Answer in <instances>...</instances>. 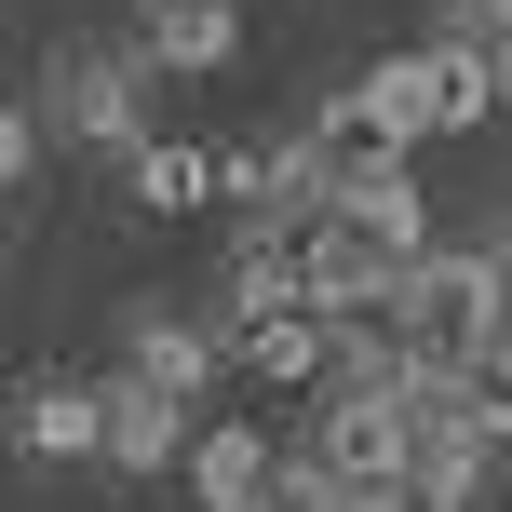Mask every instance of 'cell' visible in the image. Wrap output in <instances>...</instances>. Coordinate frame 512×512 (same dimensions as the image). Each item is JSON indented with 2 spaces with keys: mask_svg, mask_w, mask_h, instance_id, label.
<instances>
[{
  "mask_svg": "<svg viewBox=\"0 0 512 512\" xmlns=\"http://www.w3.org/2000/svg\"><path fill=\"white\" fill-rule=\"evenodd\" d=\"M391 324H405L418 364H472L486 337H512V283H499L486 243H432L405 270V297H391Z\"/></svg>",
  "mask_w": 512,
  "mask_h": 512,
  "instance_id": "6da1fadb",
  "label": "cell"
},
{
  "mask_svg": "<svg viewBox=\"0 0 512 512\" xmlns=\"http://www.w3.org/2000/svg\"><path fill=\"white\" fill-rule=\"evenodd\" d=\"M41 135L122 162L135 135H149V54H122V41H54V68H41Z\"/></svg>",
  "mask_w": 512,
  "mask_h": 512,
  "instance_id": "7a4b0ae2",
  "label": "cell"
},
{
  "mask_svg": "<svg viewBox=\"0 0 512 512\" xmlns=\"http://www.w3.org/2000/svg\"><path fill=\"white\" fill-rule=\"evenodd\" d=\"M297 445L337 472V486H405V459H418V405H405V378H324V418H310Z\"/></svg>",
  "mask_w": 512,
  "mask_h": 512,
  "instance_id": "3957f363",
  "label": "cell"
},
{
  "mask_svg": "<svg viewBox=\"0 0 512 512\" xmlns=\"http://www.w3.org/2000/svg\"><path fill=\"white\" fill-rule=\"evenodd\" d=\"M405 270H418V256L378 243V230H351V216H310V230H297V297L310 310H391Z\"/></svg>",
  "mask_w": 512,
  "mask_h": 512,
  "instance_id": "277c9868",
  "label": "cell"
},
{
  "mask_svg": "<svg viewBox=\"0 0 512 512\" xmlns=\"http://www.w3.org/2000/svg\"><path fill=\"white\" fill-rule=\"evenodd\" d=\"M14 459H27V472L108 459V378H27V391H14Z\"/></svg>",
  "mask_w": 512,
  "mask_h": 512,
  "instance_id": "5b68a950",
  "label": "cell"
},
{
  "mask_svg": "<svg viewBox=\"0 0 512 512\" xmlns=\"http://www.w3.org/2000/svg\"><path fill=\"white\" fill-rule=\"evenodd\" d=\"M216 364H230V337H216V324H189V310H162V297L122 310V378H149V391H176V405H203Z\"/></svg>",
  "mask_w": 512,
  "mask_h": 512,
  "instance_id": "8992f818",
  "label": "cell"
},
{
  "mask_svg": "<svg viewBox=\"0 0 512 512\" xmlns=\"http://www.w3.org/2000/svg\"><path fill=\"white\" fill-rule=\"evenodd\" d=\"M270 310H297V216H243L230 270H216V337L270 324Z\"/></svg>",
  "mask_w": 512,
  "mask_h": 512,
  "instance_id": "52a82bcc",
  "label": "cell"
},
{
  "mask_svg": "<svg viewBox=\"0 0 512 512\" xmlns=\"http://www.w3.org/2000/svg\"><path fill=\"white\" fill-rule=\"evenodd\" d=\"M135 54H149V81H216L243 54V14L230 0H149L135 14Z\"/></svg>",
  "mask_w": 512,
  "mask_h": 512,
  "instance_id": "ba28073f",
  "label": "cell"
},
{
  "mask_svg": "<svg viewBox=\"0 0 512 512\" xmlns=\"http://www.w3.org/2000/svg\"><path fill=\"white\" fill-rule=\"evenodd\" d=\"M189 432H203V405H176L149 378H108V472H189Z\"/></svg>",
  "mask_w": 512,
  "mask_h": 512,
  "instance_id": "9c48e42d",
  "label": "cell"
},
{
  "mask_svg": "<svg viewBox=\"0 0 512 512\" xmlns=\"http://www.w3.org/2000/svg\"><path fill=\"white\" fill-rule=\"evenodd\" d=\"M230 364H243L256 391H324V378H337V324L297 297V310H270V324H243V337H230Z\"/></svg>",
  "mask_w": 512,
  "mask_h": 512,
  "instance_id": "30bf717a",
  "label": "cell"
},
{
  "mask_svg": "<svg viewBox=\"0 0 512 512\" xmlns=\"http://www.w3.org/2000/svg\"><path fill=\"white\" fill-rule=\"evenodd\" d=\"M351 108H364V135H378V149H432L445 135V108H432V54H378V68L351 81Z\"/></svg>",
  "mask_w": 512,
  "mask_h": 512,
  "instance_id": "8fae6325",
  "label": "cell"
},
{
  "mask_svg": "<svg viewBox=\"0 0 512 512\" xmlns=\"http://www.w3.org/2000/svg\"><path fill=\"white\" fill-rule=\"evenodd\" d=\"M122 189H135V216H203V203H216V149L149 122V135L122 149Z\"/></svg>",
  "mask_w": 512,
  "mask_h": 512,
  "instance_id": "7c38bea8",
  "label": "cell"
},
{
  "mask_svg": "<svg viewBox=\"0 0 512 512\" xmlns=\"http://www.w3.org/2000/svg\"><path fill=\"white\" fill-rule=\"evenodd\" d=\"M270 459H283V432H230V418H203V432H189V499H203V512H256Z\"/></svg>",
  "mask_w": 512,
  "mask_h": 512,
  "instance_id": "4fadbf2b",
  "label": "cell"
},
{
  "mask_svg": "<svg viewBox=\"0 0 512 512\" xmlns=\"http://www.w3.org/2000/svg\"><path fill=\"white\" fill-rule=\"evenodd\" d=\"M432 108H445V135H472V122H499V54L472 41V27H432Z\"/></svg>",
  "mask_w": 512,
  "mask_h": 512,
  "instance_id": "5bb4252c",
  "label": "cell"
},
{
  "mask_svg": "<svg viewBox=\"0 0 512 512\" xmlns=\"http://www.w3.org/2000/svg\"><path fill=\"white\" fill-rule=\"evenodd\" d=\"M256 512H351V486H337V472L283 432V459H270V486H256Z\"/></svg>",
  "mask_w": 512,
  "mask_h": 512,
  "instance_id": "9a60e30c",
  "label": "cell"
},
{
  "mask_svg": "<svg viewBox=\"0 0 512 512\" xmlns=\"http://www.w3.org/2000/svg\"><path fill=\"white\" fill-rule=\"evenodd\" d=\"M459 405H472V432H486V445H512V337H486V351L459 364Z\"/></svg>",
  "mask_w": 512,
  "mask_h": 512,
  "instance_id": "2e32d148",
  "label": "cell"
},
{
  "mask_svg": "<svg viewBox=\"0 0 512 512\" xmlns=\"http://www.w3.org/2000/svg\"><path fill=\"white\" fill-rule=\"evenodd\" d=\"M41 149H54V135H41V95H0V203L41 176Z\"/></svg>",
  "mask_w": 512,
  "mask_h": 512,
  "instance_id": "e0dca14e",
  "label": "cell"
},
{
  "mask_svg": "<svg viewBox=\"0 0 512 512\" xmlns=\"http://www.w3.org/2000/svg\"><path fill=\"white\" fill-rule=\"evenodd\" d=\"M351 512H445V499H432V486L405 472V486H351Z\"/></svg>",
  "mask_w": 512,
  "mask_h": 512,
  "instance_id": "ac0fdd59",
  "label": "cell"
},
{
  "mask_svg": "<svg viewBox=\"0 0 512 512\" xmlns=\"http://www.w3.org/2000/svg\"><path fill=\"white\" fill-rule=\"evenodd\" d=\"M445 27H472V41H512V0H459Z\"/></svg>",
  "mask_w": 512,
  "mask_h": 512,
  "instance_id": "d6986e66",
  "label": "cell"
},
{
  "mask_svg": "<svg viewBox=\"0 0 512 512\" xmlns=\"http://www.w3.org/2000/svg\"><path fill=\"white\" fill-rule=\"evenodd\" d=\"M486 54H499V108H512V41H486Z\"/></svg>",
  "mask_w": 512,
  "mask_h": 512,
  "instance_id": "ffe728a7",
  "label": "cell"
},
{
  "mask_svg": "<svg viewBox=\"0 0 512 512\" xmlns=\"http://www.w3.org/2000/svg\"><path fill=\"white\" fill-rule=\"evenodd\" d=\"M486 256H499V283H512V230H499V243H486Z\"/></svg>",
  "mask_w": 512,
  "mask_h": 512,
  "instance_id": "44dd1931",
  "label": "cell"
}]
</instances>
